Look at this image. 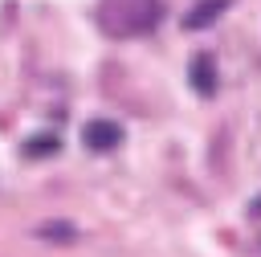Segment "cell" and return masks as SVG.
Instances as JSON below:
<instances>
[{"mask_svg":"<svg viewBox=\"0 0 261 257\" xmlns=\"http://www.w3.org/2000/svg\"><path fill=\"white\" fill-rule=\"evenodd\" d=\"M163 4L159 0H102L98 20L110 37H143L159 24Z\"/></svg>","mask_w":261,"mask_h":257,"instance_id":"obj_1","label":"cell"},{"mask_svg":"<svg viewBox=\"0 0 261 257\" xmlns=\"http://www.w3.org/2000/svg\"><path fill=\"white\" fill-rule=\"evenodd\" d=\"M82 143H86L90 151H114V147L122 143V126L110 122V118H94V122H86Z\"/></svg>","mask_w":261,"mask_h":257,"instance_id":"obj_2","label":"cell"},{"mask_svg":"<svg viewBox=\"0 0 261 257\" xmlns=\"http://www.w3.org/2000/svg\"><path fill=\"white\" fill-rule=\"evenodd\" d=\"M228 4L232 0H196L188 12H184V29L188 33H200V29H208L220 12H228Z\"/></svg>","mask_w":261,"mask_h":257,"instance_id":"obj_3","label":"cell"},{"mask_svg":"<svg viewBox=\"0 0 261 257\" xmlns=\"http://www.w3.org/2000/svg\"><path fill=\"white\" fill-rule=\"evenodd\" d=\"M188 78H192V86L208 98L212 90H216V65H212V57L208 53H200L196 61H192V69H188Z\"/></svg>","mask_w":261,"mask_h":257,"instance_id":"obj_4","label":"cell"}]
</instances>
